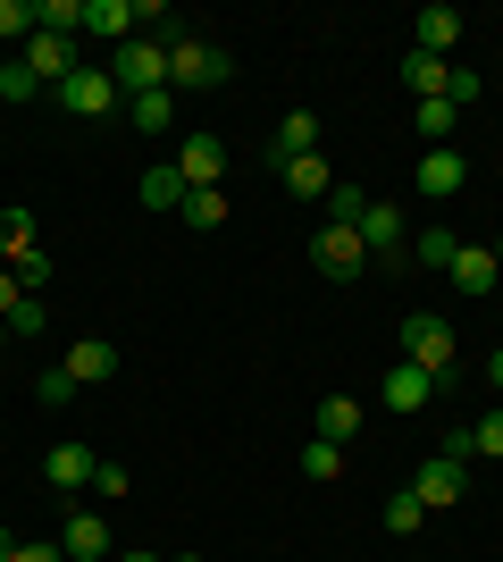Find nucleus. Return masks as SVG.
Masks as SVG:
<instances>
[{
    "mask_svg": "<svg viewBox=\"0 0 503 562\" xmlns=\"http://www.w3.org/2000/svg\"><path fill=\"white\" fill-rule=\"evenodd\" d=\"M236 76V59L218 43H202V34H176L168 43V93H202V85H227Z\"/></svg>",
    "mask_w": 503,
    "mask_h": 562,
    "instance_id": "nucleus-1",
    "label": "nucleus"
},
{
    "mask_svg": "<svg viewBox=\"0 0 503 562\" xmlns=\"http://www.w3.org/2000/svg\"><path fill=\"white\" fill-rule=\"evenodd\" d=\"M118 93H168V34H135V43H118Z\"/></svg>",
    "mask_w": 503,
    "mask_h": 562,
    "instance_id": "nucleus-2",
    "label": "nucleus"
},
{
    "mask_svg": "<svg viewBox=\"0 0 503 562\" xmlns=\"http://www.w3.org/2000/svg\"><path fill=\"white\" fill-rule=\"evenodd\" d=\"M403 361L428 378H454V319H436V311H411L403 319Z\"/></svg>",
    "mask_w": 503,
    "mask_h": 562,
    "instance_id": "nucleus-3",
    "label": "nucleus"
},
{
    "mask_svg": "<svg viewBox=\"0 0 503 562\" xmlns=\"http://www.w3.org/2000/svg\"><path fill=\"white\" fill-rule=\"evenodd\" d=\"M50 101H59L68 117H110V110H118V76H110V68H76Z\"/></svg>",
    "mask_w": 503,
    "mask_h": 562,
    "instance_id": "nucleus-4",
    "label": "nucleus"
},
{
    "mask_svg": "<svg viewBox=\"0 0 503 562\" xmlns=\"http://www.w3.org/2000/svg\"><path fill=\"white\" fill-rule=\"evenodd\" d=\"M311 269H319V278H361V269H369L361 227H319L311 235Z\"/></svg>",
    "mask_w": 503,
    "mask_h": 562,
    "instance_id": "nucleus-5",
    "label": "nucleus"
},
{
    "mask_svg": "<svg viewBox=\"0 0 503 562\" xmlns=\"http://www.w3.org/2000/svg\"><path fill=\"white\" fill-rule=\"evenodd\" d=\"M18 59H25V68H34V76H43V93H59V85H68V76L84 68V59H76V43H68V34H43V25H34V43H25Z\"/></svg>",
    "mask_w": 503,
    "mask_h": 562,
    "instance_id": "nucleus-6",
    "label": "nucleus"
},
{
    "mask_svg": "<svg viewBox=\"0 0 503 562\" xmlns=\"http://www.w3.org/2000/svg\"><path fill=\"white\" fill-rule=\"evenodd\" d=\"M361 244H369V260H386V269H395V260L411 252L403 211H395V202H369V211H361Z\"/></svg>",
    "mask_w": 503,
    "mask_h": 562,
    "instance_id": "nucleus-7",
    "label": "nucleus"
},
{
    "mask_svg": "<svg viewBox=\"0 0 503 562\" xmlns=\"http://www.w3.org/2000/svg\"><path fill=\"white\" fill-rule=\"evenodd\" d=\"M461 186H470V160H461L454 143H428V151H420V193H428V202H454Z\"/></svg>",
    "mask_w": 503,
    "mask_h": 562,
    "instance_id": "nucleus-8",
    "label": "nucleus"
},
{
    "mask_svg": "<svg viewBox=\"0 0 503 562\" xmlns=\"http://www.w3.org/2000/svg\"><path fill=\"white\" fill-rule=\"evenodd\" d=\"M93 470H101V453H93V446H76V437L43 453V479H50L59 495H84V487H93Z\"/></svg>",
    "mask_w": 503,
    "mask_h": 562,
    "instance_id": "nucleus-9",
    "label": "nucleus"
},
{
    "mask_svg": "<svg viewBox=\"0 0 503 562\" xmlns=\"http://www.w3.org/2000/svg\"><path fill=\"white\" fill-rule=\"evenodd\" d=\"M411 495H420L428 513H454V504H461V462H454V453H428L420 479H411Z\"/></svg>",
    "mask_w": 503,
    "mask_h": 562,
    "instance_id": "nucleus-10",
    "label": "nucleus"
},
{
    "mask_svg": "<svg viewBox=\"0 0 503 562\" xmlns=\"http://www.w3.org/2000/svg\"><path fill=\"white\" fill-rule=\"evenodd\" d=\"M428 403H436V378H428V370L386 361V412H403V420H411V412H428Z\"/></svg>",
    "mask_w": 503,
    "mask_h": 562,
    "instance_id": "nucleus-11",
    "label": "nucleus"
},
{
    "mask_svg": "<svg viewBox=\"0 0 503 562\" xmlns=\"http://www.w3.org/2000/svg\"><path fill=\"white\" fill-rule=\"evenodd\" d=\"M461 43V9H445V0H428L420 18H411V50H428V59H445V50Z\"/></svg>",
    "mask_w": 503,
    "mask_h": 562,
    "instance_id": "nucleus-12",
    "label": "nucleus"
},
{
    "mask_svg": "<svg viewBox=\"0 0 503 562\" xmlns=\"http://www.w3.org/2000/svg\"><path fill=\"white\" fill-rule=\"evenodd\" d=\"M176 177H185V193H193V186H218V177H227V143H218V135H185Z\"/></svg>",
    "mask_w": 503,
    "mask_h": 562,
    "instance_id": "nucleus-13",
    "label": "nucleus"
},
{
    "mask_svg": "<svg viewBox=\"0 0 503 562\" xmlns=\"http://www.w3.org/2000/svg\"><path fill=\"white\" fill-rule=\"evenodd\" d=\"M59 370H68L76 386H101V378L118 370V345H110V336H76V345H68V361H59Z\"/></svg>",
    "mask_w": 503,
    "mask_h": 562,
    "instance_id": "nucleus-14",
    "label": "nucleus"
},
{
    "mask_svg": "<svg viewBox=\"0 0 503 562\" xmlns=\"http://www.w3.org/2000/svg\"><path fill=\"white\" fill-rule=\"evenodd\" d=\"M445 278H454L461 294H495V285H503V260L487 252V244H461V252H454V269H445Z\"/></svg>",
    "mask_w": 503,
    "mask_h": 562,
    "instance_id": "nucleus-15",
    "label": "nucleus"
},
{
    "mask_svg": "<svg viewBox=\"0 0 503 562\" xmlns=\"http://www.w3.org/2000/svg\"><path fill=\"white\" fill-rule=\"evenodd\" d=\"M135 25H144L135 0H84V34H101V43H135Z\"/></svg>",
    "mask_w": 503,
    "mask_h": 562,
    "instance_id": "nucleus-16",
    "label": "nucleus"
},
{
    "mask_svg": "<svg viewBox=\"0 0 503 562\" xmlns=\"http://www.w3.org/2000/svg\"><path fill=\"white\" fill-rule=\"evenodd\" d=\"M277 177H286L294 202H328V193H335V168L319 160V151H302V160H277Z\"/></svg>",
    "mask_w": 503,
    "mask_h": 562,
    "instance_id": "nucleus-17",
    "label": "nucleus"
},
{
    "mask_svg": "<svg viewBox=\"0 0 503 562\" xmlns=\"http://www.w3.org/2000/svg\"><path fill=\"white\" fill-rule=\"evenodd\" d=\"M59 554H68V562H101V554H110V520H101V513H68Z\"/></svg>",
    "mask_w": 503,
    "mask_h": 562,
    "instance_id": "nucleus-18",
    "label": "nucleus"
},
{
    "mask_svg": "<svg viewBox=\"0 0 503 562\" xmlns=\"http://www.w3.org/2000/svg\"><path fill=\"white\" fill-rule=\"evenodd\" d=\"M445 453H454V462H470V453H487V462H503V412H487V420L454 428V437H445Z\"/></svg>",
    "mask_w": 503,
    "mask_h": 562,
    "instance_id": "nucleus-19",
    "label": "nucleus"
},
{
    "mask_svg": "<svg viewBox=\"0 0 503 562\" xmlns=\"http://www.w3.org/2000/svg\"><path fill=\"white\" fill-rule=\"evenodd\" d=\"M302 151H319V117L286 110V117H277V135H268V160H302Z\"/></svg>",
    "mask_w": 503,
    "mask_h": 562,
    "instance_id": "nucleus-20",
    "label": "nucleus"
},
{
    "mask_svg": "<svg viewBox=\"0 0 503 562\" xmlns=\"http://www.w3.org/2000/svg\"><path fill=\"white\" fill-rule=\"evenodd\" d=\"M135 202H144V211H176V202H185V177H176V160L144 168V186H135Z\"/></svg>",
    "mask_w": 503,
    "mask_h": 562,
    "instance_id": "nucleus-21",
    "label": "nucleus"
},
{
    "mask_svg": "<svg viewBox=\"0 0 503 562\" xmlns=\"http://www.w3.org/2000/svg\"><path fill=\"white\" fill-rule=\"evenodd\" d=\"M445 76H454V59H428V50H403V85H411L420 101H436V93H445Z\"/></svg>",
    "mask_w": 503,
    "mask_h": 562,
    "instance_id": "nucleus-22",
    "label": "nucleus"
},
{
    "mask_svg": "<svg viewBox=\"0 0 503 562\" xmlns=\"http://www.w3.org/2000/svg\"><path fill=\"white\" fill-rule=\"evenodd\" d=\"M319 437H328V446H353V437H361V403L328 395V403H319Z\"/></svg>",
    "mask_w": 503,
    "mask_h": 562,
    "instance_id": "nucleus-23",
    "label": "nucleus"
},
{
    "mask_svg": "<svg viewBox=\"0 0 503 562\" xmlns=\"http://www.w3.org/2000/svg\"><path fill=\"white\" fill-rule=\"evenodd\" d=\"M126 117H135V135H168V126H176V93H135Z\"/></svg>",
    "mask_w": 503,
    "mask_h": 562,
    "instance_id": "nucleus-24",
    "label": "nucleus"
},
{
    "mask_svg": "<svg viewBox=\"0 0 503 562\" xmlns=\"http://www.w3.org/2000/svg\"><path fill=\"white\" fill-rule=\"evenodd\" d=\"M454 252H461L454 227H420L411 235V260H420V269H454Z\"/></svg>",
    "mask_w": 503,
    "mask_h": 562,
    "instance_id": "nucleus-25",
    "label": "nucleus"
},
{
    "mask_svg": "<svg viewBox=\"0 0 503 562\" xmlns=\"http://www.w3.org/2000/svg\"><path fill=\"white\" fill-rule=\"evenodd\" d=\"M302 479H311V487H335V479H344V446L311 437V446H302Z\"/></svg>",
    "mask_w": 503,
    "mask_h": 562,
    "instance_id": "nucleus-26",
    "label": "nucleus"
},
{
    "mask_svg": "<svg viewBox=\"0 0 503 562\" xmlns=\"http://www.w3.org/2000/svg\"><path fill=\"white\" fill-rule=\"evenodd\" d=\"M176 211H185V227H227V193H218V186H193Z\"/></svg>",
    "mask_w": 503,
    "mask_h": 562,
    "instance_id": "nucleus-27",
    "label": "nucleus"
},
{
    "mask_svg": "<svg viewBox=\"0 0 503 562\" xmlns=\"http://www.w3.org/2000/svg\"><path fill=\"white\" fill-rule=\"evenodd\" d=\"M25 252H43L34 244V211H0V260H25Z\"/></svg>",
    "mask_w": 503,
    "mask_h": 562,
    "instance_id": "nucleus-28",
    "label": "nucleus"
},
{
    "mask_svg": "<svg viewBox=\"0 0 503 562\" xmlns=\"http://www.w3.org/2000/svg\"><path fill=\"white\" fill-rule=\"evenodd\" d=\"M420 520H428V504H420V495H386V538H420Z\"/></svg>",
    "mask_w": 503,
    "mask_h": 562,
    "instance_id": "nucleus-29",
    "label": "nucleus"
},
{
    "mask_svg": "<svg viewBox=\"0 0 503 562\" xmlns=\"http://www.w3.org/2000/svg\"><path fill=\"white\" fill-rule=\"evenodd\" d=\"M34 25H43V34H68V43H76V25H84V0H34Z\"/></svg>",
    "mask_w": 503,
    "mask_h": 562,
    "instance_id": "nucleus-30",
    "label": "nucleus"
},
{
    "mask_svg": "<svg viewBox=\"0 0 503 562\" xmlns=\"http://www.w3.org/2000/svg\"><path fill=\"white\" fill-rule=\"evenodd\" d=\"M0 101H43V76L25 68V59H9L0 68Z\"/></svg>",
    "mask_w": 503,
    "mask_h": 562,
    "instance_id": "nucleus-31",
    "label": "nucleus"
},
{
    "mask_svg": "<svg viewBox=\"0 0 503 562\" xmlns=\"http://www.w3.org/2000/svg\"><path fill=\"white\" fill-rule=\"evenodd\" d=\"M34 395H43V412H68V403L84 395V386H76L68 370H43V378H34Z\"/></svg>",
    "mask_w": 503,
    "mask_h": 562,
    "instance_id": "nucleus-32",
    "label": "nucleus"
},
{
    "mask_svg": "<svg viewBox=\"0 0 503 562\" xmlns=\"http://www.w3.org/2000/svg\"><path fill=\"white\" fill-rule=\"evenodd\" d=\"M361 211H369V193H361V186H335L328 193V227H361Z\"/></svg>",
    "mask_w": 503,
    "mask_h": 562,
    "instance_id": "nucleus-33",
    "label": "nucleus"
},
{
    "mask_svg": "<svg viewBox=\"0 0 503 562\" xmlns=\"http://www.w3.org/2000/svg\"><path fill=\"white\" fill-rule=\"evenodd\" d=\"M0 43H34V0H0Z\"/></svg>",
    "mask_w": 503,
    "mask_h": 562,
    "instance_id": "nucleus-34",
    "label": "nucleus"
},
{
    "mask_svg": "<svg viewBox=\"0 0 503 562\" xmlns=\"http://www.w3.org/2000/svg\"><path fill=\"white\" fill-rule=\"evenodd\" d=\"M43 319H50V311H43V294H25V303L9 311V345H25V336H43Z\"/></svg>",
    "mask_w": 503,
    "mask_h": 562,
    "instance_id": "nucleus-35",
    "label": "nucleus"
},
{
    "mask_svg": "<svg viewBox=\"0 0 503 562\" xmlns=\"http://www.w3.org/2000/svg\"><path fill=\"white\" fill-rule=\"evenodd\" d=\"M420 135H428V143H445V135H454V101H445V93H436V101H420Z\"/></svg>",
    "mask_w": 503,
    "mask_h": 562,
    "instance_id": "nucleus-36",
    "label": "nucleus"
},
{
    "mask_svg": "<svg viewBox=\"0 0 503 562\" xmlns=\"http://www.w3.org/2000/svg\"><path fill=\"white\" fill-rule=\"evenodd\" d=\"M9 278H18V285H25V294H43V285H50V252H25V260H18V269H9Z\"/></svg>",
    "mask_w": 503,
    "mask_h": 562,
    "instance_id": "nucleus-37",
    "label": "nucleus"
},
{
    "mask_svg": "<svg viewBox=\"0 0 503 562\" xmlns=\"http://www.w3.org/2000/svg\"><path fill=\"white\" fill-rule=\"evenodd\" d=\"M445 101H454V110H470V101H479V76L454 68V76H445Z\"/></svg>",
    "mask_w": 503,
    "mask_h": 562,
    "instance_id": "nucleus-38",
    "label": "nucleus"
},
{
    "mask_svg": "<svg viewBox=\"0 0 503 562\" xmlns=\"http://www.w3.org/2000/svg\"><path fill=\"white\" fill-rule=\"evenodd\" d=\"M9 562H68V554H59L50 538H18V554H9Z\"/></svg>",
    "mask_w": 503,
    "mask_h": 562,
    "instance_id": "nucleus-39",
    "label": "nucleus"
},
{
    "mask_svg": "<svg viewBox=\"0 0 503 562\" xmlns=\"http://www.w3.org/2000/svg\"><path fill=\"white\" fill-rule=\"evenodd\" d=\"M18 303H25V285L9 278V269H0V319H9V311H18Z\"/></svg>",
    "mask_w": 503,
    "mask_h": 562,
    "instance_id": "nucleus-40",
    "label": "nucleus"
},
{
    "mask_svg": "<svg viewBox=\"0 0 503 562\" xmlns=\"http://www.w3.org/2000/svg\"><path fill=\"white\" fill-rule=\"evenodd\" d=\"M487 378H495V395H503V352H495V361H487Z\"/></svg>",
    "mask_w": 503,
    "mask_h": 562,
    "instance_id": "nucleus-41",
    "label": "nucleus"
},
{
    "mask_svg": "<svg viewBox=\"0 0 503 562\" xmlns=\"http://www.w3.org/2000/svg\"><path fill=\"white\" fill-rule=\"evenodd\" d=\"M9 554H18V538H9V529H0V562H9Z\"/></svg>",
    "mask_w": 503,
    "mask_h": 562,
    "instance_id": "nucleus-42",
    "label": "nucleus"
},
{
    "mask_svg": "<svg viewBox=\"0 0 503 562\" xmlns=\"http://www.w3.org/2000/svg\"><path fill=\"white\" fill-rule=\"evenodd\" d=\"M118 562H168V554H118Z\"/></svg>",
    "mask_w": 503,
    "mask_h": 562,
    "instance_id": "nucleus-43",
    "label": "nucleus"
},
{
    "mask_svg": "<svg viewBox=\"0 0 503 562\" xmlns=\"http://www.w3.org/2000/svg\"><path fill=\"white\" fill-rule=\"evenodd\" d=\"M0 345H9V319H0Z\"/></svg>",
    "mask_w": 503,
    "mask_h": 562,
    "instance_id": "nucleus-44",
    "label": "nucleus"
},
{
    "mask_svg": "<svg viewBox=\"0 0 503 562\" xmlns=\"http://www.w3.org/2000/svg\"><path fill=\"white\" fill-rule=\"evenodd\" d=\"M176 562H202V554H176Z\"/></svg>",
    "mask_w": 503,
    "mask_h": 562,
    "instance_id": "nucleus-45",
    "label": "nucleus"
},
{
    "mask_svg": "<svg viewBox=\"0 0 503 562\" xmlns=\"http://www.w3.org/2000/svg\"><path fill=\"white\" fill-rule=\"evenodd\" d=\"M0 110H9V101H0Z\"/></svg>",
    "mask_w": 503,
    "mask_h": 562,
    "instance_id": "nucleus-46",
    "label": "nucleus"
}]
</instances>
